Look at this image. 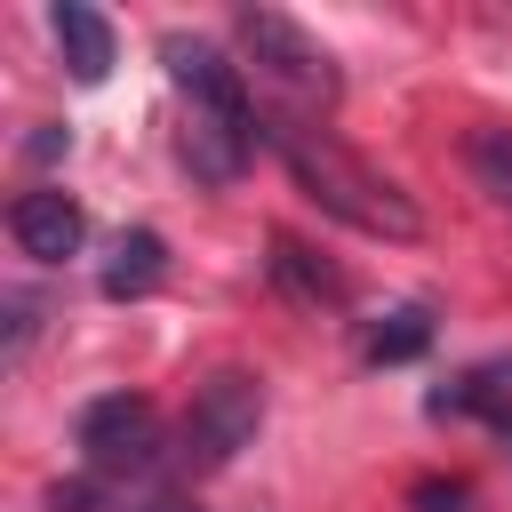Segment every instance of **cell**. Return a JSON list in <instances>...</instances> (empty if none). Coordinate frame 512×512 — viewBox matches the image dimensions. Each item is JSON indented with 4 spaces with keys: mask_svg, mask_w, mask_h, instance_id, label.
Masks as SVG:
<instances>
[{
    "mask_svg": "<svg viewBox=\"0 0 512 512\" xmlns=\"http://www.w3.org/2000/svg\"><path fill=\"white\" fill-rule=\"evenodd\" d=\"M264 136L280 144L296 192H304L312 208H328L336 224H352V232H368V240H424V208H416L392 176H376L352 144H336L328 128H312V120H264Z\"/></svg>",
    "mask_w": 512,
    "mask_h": 512,
    "instance_id": "cell-1",
    "label": "cell"
},
{
    "mask_svg": "<svg viewBox=\"0 0 512 512\" xmlns=\"http://www.w3.org/2000/svg\"><path fill=\"white\" fill-rule=\"evenodd\" d=\"M232 32H240L248 64H256L280 96H296V104H328V96H336V64H328V48H320L296 16H280V8H240Z\"/></svg>",
    "mask_w": 512,
    "mask_h": 512,
    "instance_id": "cell-2",
    "label": "cell"
},
{
    "mask_svg": "<svg viewBox=\"0 0 512 512\" xmlns=\"http://www.w3.org/2000/svg\"><path fill=\"white\" fill-rule=\"evenodd\" d=\"M264 424V384L248 368H216L200 392H192V416H184V464L192 472H216L232 464Z\"/></svg>",
    "mask_w": 512,
    "mask_h": 512,
    "instance_id": "cell-3",
    "label": "cell"
},
{
    "mask_svg": "<svg viewBox=\"0 0 512 512\" xmlns=\"http://www.w3.org/2000/svg\"><path fill=\"white\" fill-rule=\"evenodd\" d=\"M72 432H80V456H88V472H96V480L152 472V456H160L152 400H136V392H104V400H88Z\"/></svg>",
    "mask_w": 512,
    "mask_h": 512,
    "instance_id": "cell-4",
    "label": "cell"
},
{
    "mask_svg": "<svg viewBox=\"0 0 512 512\" xmlns=\"http://www.w3.org/2000/svg\"><path fill=\"white\" fill-rule=\"evenodd\" d=\"M8 240H16L32 264H64V256H80L88 216H80V200H72V192L32 184V192H16V200H8Z\"/></svg>",
    "mask_w": 512,
    "mask_h": 512,
    "instance_id": "cell-5",
    "label": "cell"
},
{
    "mask_svg": "<svg viewBox=\"0 0 512 512\" xmlns=\"http://www.w3.org/2000/svg\"><path fill=\"white\" fill-rule=\"evenodd\" d=\"M256 120L248 112H208V104H184V168L200 176V184H232L240 168H248V152H256Z\"/></svg>",
    "mask_w": 512,
    "mask_h": 512,
    "instance_id": "cell-6",
    "label": "cell"
},
{
    "mask_svg": "<svg viewBox=\"0 0 512 512\" xmlns=\"http://www.w3.org/2000/svg\"><path fill=\"white\" fill-rule=\"evenodd\" d=\"M160 56H168V72H176L184 104H208V112H248V120H256L240 64H224L208 40H184V32H168V40H160Z\"/></svg>",
    "mask_w": 512,
    "mask_h": 512,
    "instance_id": "cell-7",
    "label": "cell"
},
{
    "mask_svg": "<svg viewBox=\"0 0 512 512\" xmlns=\"http://www.w3.org/2000/svg\"><path fill=\"white\" fill-rule=\"evenodd\" d=\"M48 24H56V48H64V64H72V80L96 88V80L112 72V24H104L88 0H56Z\"/></svg>",
    "mask_w": 512,
    "mask_h": 512,
    "instance_id": "cell-8",
    "label": "cell"
},
{
    "mask_svg": "<svg viewBox=\"0 0 512 512\" xmlns=\"http://www.w3.org/2000/svg\"><path fill=\"white\" fill-rule=\"evenodd\" d=\"M264 264H272V280H280L296 304H312V312H320V304H344V272L320 264L296 232H272V256H264Z\"/></svg>",
    "mask_w": 512,
    "mask_h": 512,
    "instance_id": "cell-9",
    "label": "cell"
},
{
    "mask_svg": "<svg viewBox=\"0 0 512 512\" xmlns=\"http://www.w3.org/2000/svg\"><path fill=\"white\" fill-rule=\"evenodd\" d=\"M160 272H168V240H160V232H120V248H112V264H104V296H112V304L152 296Z\"/></svg>",
    "mask_w": 512,
    "mask_h": 512,
    "instance_id": "cell-10",
    "label": "cell"
},
{
    "mask_svg": "<svg viewBox=\"0 0 512 512\" xmlns=\"http://www.w3.org/2000/svg\"><path fill=\"white\" fill-rule=\"evenodd\" d=\"M464 160H472V184H480V192L512 216V128H472Z\"/></svg>",
    "mask_w": 512,
    "mask_h": 512,
    "instance_id": "cell-11",
    "label": "cell"
},
{
    "mask_svg": "<svg viewBox=\"0 0 512 512\" xmlns=\"http://www.w3.org/2000/svg\"><path fill=\"white\" fill-rule=\"evenodd\" d=\"M424 344H432V312H416V304H408V312H392V320L368 336V360H376V368H384V360H416Z\"/></svg>",
    "mask_w": 512,
    "mask_h": 512,
    "instance_id": "cell-12",
    "label": "cell"
},
{
    "mask_svg": "<svg viewBox=\"0 0 512 512\" xmlns=\"http://www.w3.org/2000/svg\"><path fill=\"white\" fill-rule=\"evenodd\" d=\"M40 312H48V304H40L32 288H8V360H24V352H32V336H40Z\"/></svg>",
    "mask_w": 512,
    "mask_h": 512,
    "instance_id": "cell-13",
    "label": "cell"
},
{
    "mask_svg": "<svg viewBox=\"0 0 512 512\" xmlns=\"http://www.w3.org/2000/svg\"><path fill=\"white\" fill-rule=\"evenodd\" d=\"M96 496H104V480H96V472H80V480H64V488L48 496V512H96Z\"/></svg>",
    "mask_w": 512,
    "mask_h": 512,
    "instance_id": "cell-14",
    "label": "cell"
},
{
    "mask_svg": "<svg viewBox=\"0 0 512 512\" xmlns=\"http://www.w3.org/2000/svg\"><path fill=\"white\" fill-rule=\"evenodd\" d=\"M416 512H464V488L456 480H416Z\"/></svg>",
    "mask_w": 512,
    "mask_h": 512,
    "instance_id": "cell-15",
    "label": "cell"
},
{
    "mask_svg": "<svg viewBox=\"0 0 512 512\" xmlns=\"http://www.w3.org/2000/svg\"><path fill=\"white\" fill-rule=\"evenodd\" d=\"M24 152H32V160H56V152H64V128H32V144H24Z\"/></svg>",
    "mask_w": 512,
    "mask_h": 512,
    "instance_id": "cell-16",
    "label": "cell"
},
{
    "mask_svg": "<svg viewBox=\"0 0 512 512\" xmlns=\"http://www.w3.org/2000/svg\"><path fill=\"white\" fill-rule=\"evenodd\" d=\"M144 512H200V504H184V496H152Z\"/></svg>",
    "mask_w": 512,
    "mask_h": 512,
    "instance_id": "cell-17",
    "label": "cell"
}]
</instances>
